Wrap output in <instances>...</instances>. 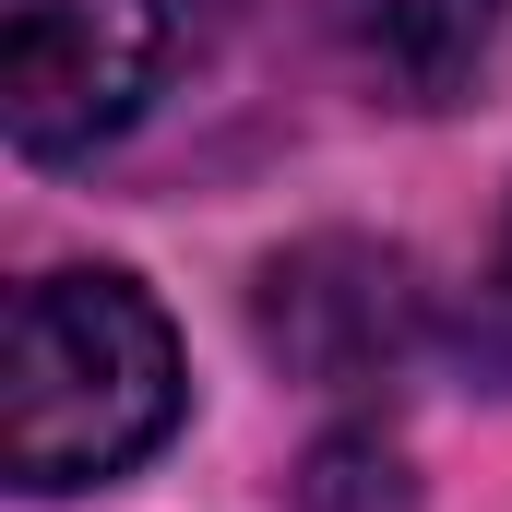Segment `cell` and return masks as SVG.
<instances>
[{"instance_id":"obj_1","label":"cell","mask_w":512,"mask_h":512,"mask_svg":"<svg viewBox=\"0 0 512 512\" xmlns=\"http://www.w3.org/2000/svg\"><path fill=\"white\" fill-rule=\"evenodd\" d=\"M179 405H191L179 334L131 274L84 262V274L12 286V322H0V477L24 501L131 477L179 429Z\"/></svg>"},{"instance_id":"obj_2","label":"cell","mask_w":512,"mask_h":512,"mask_svg":"<svg viewBox=\"0 0 512 512\" xmlns=\"http://www.w3.org/2000/svg\"><path fill=\"white\" fill-rule=\"evenodd\" d=\"M179 72V0H0V131L36 167L120 143Z\"/></svg>"},{"instance_id":"obj_3","label":"cell","mask_w":512,"mask_h":512,"mask_svg":"<svg viewBox=\"0 0 512 512\" xmlns=\"http://www.w3.org/2000/svg\"><path fill=\"white\" fill-rule=\"evenodd\" d=\"M251 334H262V358H286L298 382H393L441 334V310H429L417 262L382 251V239H298V251L262 262Z\"/></svg>"},{"instance_id":"obj_4","label":"cell","mask_w":512,"mask_h":512,"mask_svg":"<svg viewBox=\"0 0 512 512\" xmlns=\"http://www.w3.org/2000/svg\"><path fill=\"white\" fill-rule=\"evenodd\" d=\"M512 0H334V36L382 108H465L501 60Z\"/></svg>"},{"instance_id":"obj_5","label":"cell","mask_w":512,"mask_h":512,"mask_svg":"<svg viewBox=\"0 0 512 512\" xmlns=\"http://www.w3.org/2000/svg\"><path fill=\"white\" fill-rule=\"evenodd\" d=\"M298 512H405V465H393L382 441H322L310 465H298Z\"/></svg>"},{"instance_id":"obj_6","label":"cell","mask_w":512,"mask_h":512,"mask_svg":"<svg viewBox=\"0 0 512 512\" xmlns=\"http://www.w3.org/2000/svg\"><path fill=\"white\" fill-rule=\"evenodd\" d=\"M489 298L512 310V215H501V262H489Z\"/></svg>"}]
</instances>
